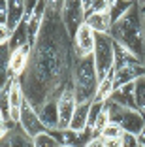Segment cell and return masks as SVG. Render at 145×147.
<instances>
[{
  "label": "cell",
  "mask_w": 145,
  "mask_h": 147,
  "mask_svg": "<svg viewBox=\"0 0 145 147\" xmlns=\"http://www.w3.org/2000/svg\"><path fill=\"white\" fill-rule=\"evenodd\" d=\"M64 2H45V19L38 42L32 47L30 66L21 78L25 98L36 111L43 108L47 100L57 98L64 89L72 85L74 49L72 38L62 25L60 13Z\"/></svg>",
  "instance_id": "6da1fadb"
},
{
  "label": "cell",
  "mask_w": 145,
  "mask_h": 147,
  "mask_svg": "<svg viewBox=\"0 0 145 147\" xmlns=\"http://www.w3.org/2000/svg\"><path fill=\"white\" fill-rule=\"evenodd\" d=\"M109 36L117 43L124 45L134 55H138L140 59L145 61V26H143V17L140 13V8H138V2L119 23L111 26Z\"/></svg>",
  "instance_id": "7a4b0ae2"
},
{
  "label": "cell",
  "mask_w": 145,
  "mask_h": 147,
  "mask_svg": "<svg viewBox=\"0 0 145 147\" xmlns=\"http://www.w3.org/2000/svg\"><path fill=\"white\" fill-rule=\"evenodd\" d=\"M98 74L94 68L92 55L85 59H76L72 70V87L77 104H89L94 100L96 89H98Z\"/></svg>",
  "instance_id": "3957f363"
},
{
  "label": "cell",
  "mask_w": 145,
  "mask_h": 147,
  "mask_svg": "<svg viewBox=\"0 0 145 147\" xmlns=\"http://www.w3.org/2000/svg\"><path fill=\"white\" fill-rule=\"evenodd\" d=\"M106 109L109 113V121L117 123L121 128L124 130V134H132V136H140L141 130L145 126V115L138 109H124L119 104H115L113 100L106 102Z\"/></svg>",
  "instance_id": "277c9868"
},
{
  "label": "cell",
  "mask_w": 145,
  "mask_h": 147,
  "mask_svg": "<svg viewBox=\"0 0 145 147\" xmlns=\"http://www.w3.org/2000/svg\"><path fill=\"white\" fill-rule=\"evenodd\" d=\"M92 61L98 74V81H102L113 72V38L109 34H96Z\"/></svg>",
  "instance_id": "5b68a950"
},
{
  "label": "cell",
  "mask_w": 145,
  "mask_h": 147,
  "mask_svg": "<svg viewBox=\"0 0 145 147\" xmlns=\"http://www.w3.org/2000/svg\"><path fill=\"white\" fill-rule=\"evenodd\" d=\"M85 11H83V4L81 0H68L64 2L62 13H60V19H62V25L68 32V36L74 40L76 32L81 28V25H85Z\"/></svg>",
  "instance_id": "8992f818"
},
{
  "label": "cell",
  "mask_w": 145,
  "mask_h": 147,
  "mask_svg": "<svg viewBox=\"0 0 145 147\" xmlns=\"http://www.w3.org/2000/svg\"><path fill=\"white\" fill-rule=\"evenodd\" d=\"M57 106H59V132L70 130V123H72L74 111L77 108V100H76V94H74L72 85H68L64 89V92L57 100Z\"/></svg>",
  "instance_id": "52a82bcc"
},
{
  "label": "cell",
  "mask_w": 145,
  "mask_h": 147,
  "mask_svg": "<svg viewBox=\"0 0 145 147\" xmlns=\"http://www.w3.org/2000/svg\"><path fill=\"white\" fill-rule=\"evenodd\" d=\"M19 128L25 132L28 138L34 140L36 136H40L42 132H47V128L43 126L42 119H40L38 111H36L28 102H25L21 108V117H19Z\"/></svg>",
  "instance_id": "ba28073f"
},
{
  "label": "cell",
  "mask_w": 145,
  "mask_h": 147,
  "mask_svg": "<svg viewBox=\"0 0 145 147\" xmlns=\"http://www.w3.org/2000/svg\"><path fill=\"white\" fill-rule=\"evenodd\" d=\"M94 43H96V34L90 30L87 25H81V28L76 32L72 40V49L76 59H85L90 57L94 51Z\"/></svg>",
  "instance_id": "9c48e42d"
},
{
  "label": "cell",
  "mask_w": 145,
  "mask_h": 147,
  "mask_svg": "<svg viewBox=\"0 0 145 147\" xmlns=\"http://www.w3.org/2000/svg\"><path fill=\"white\" fill-rule=\"evenodd\" d=\"M30 59H32V45H23L17 51L11 53V59H9V74H11V79H21L23 78V74L30 66Z\"/></svg>",
  "instance_id": "30bf717a"
},
{
  "label": "cell",
  "mask_w": 145,
  "mask_h": 147,
  "mask_svg": "<svg viewBox=\"0 0 145 147\" xmlns=\"http://www.w3.org/2000/svg\"><path fill=\"white\" fill-rule=\"evenodd\" d=\"M8 94H9V121L19 125V117H21V108L26 102L25 91H23L21 79H11L8 85Z\"/></svg>",
  "instance_id": "8fae6325"
},
{
  "label": "cell",
  "mask_w": 145,
  "mask_h": 147,
  "mask_svg": "<svg viewBox=\"0 0 145 147\" xmlns=\"http://www.w3.org/2000/svg\"><path fill=\"white\" fill-rule=\"evenodd\" d=\"M55 138L59 140L60 145L66 147H87L90 142H92V130L87 128L85 132H74V130H62V132H53Z\"/></svg>",
  "instance_id": "7c38bea8"
},
{
  "label": "cell",
  "mask_w": 145,
  "mask_h": 147,
  "mask_svg": "<svg viewBox=\"0 0 145 147\" xmlns=\"http://www.w3.org/2000/svg\"><path fill=\"white\" fill-rule=\"evenodd\" d=\"M140 78H145L143 64H134V66H126V68H121V70H113V87L119 89V87H124L128 83L138 81Z\"/></svg>",
  "instance_id": "4fadbf2b"
},
{
  "label": "cell",
  "mask_w": 145,
  "mask_h": 147,
  "mask_svg": "<svg viewBox=\"0 0 145 147\" xmlns=\"http://www.w3.org/2000/svg\"><path fill=\"white\" fill-rule=\"evenodd\" d=\"M134 64H143V59H140L130 49H126L124 45H121L113 40V70H121Z\"/></svg>",
  "instance_id": "5bb4252c"
},
{
  "label": "cell",
  "mask_w": 145,
  "mask_h": 147,
  "mask_svg": "<svg viewBox=\"0 0 145 147\" xmlns=\"http://www.w3.org/2000/svg\"><path fill=\"white\" fill-rule=\"evenodd\" d=\"M40 119H42L43 126H45L49 132H57L59 130V106H57V98L47 100L43 108L38 111Z\"/></svg>",
  "instance_id": "9a60e30c"
},
{
  "label": "cell",
  "mask_w": 145,
  "mask_h": 147,
  "mask_svg": "<svg viewBox=\"0 0 145 147\" xmlns=\"http://www.w3.org/2000/svg\"><path fill=\"white\" fill-rule=\"evenodd\" d=\"M25 4H26V0H8V21H6V28L9 32H13L23 23Z\"/></svg>",
  "instance_id": "2e32d148"
},
{
  "label": "cell",
  "mask_w": 145,
  "mask_h": 147,
  "mask_svg": "<svg viewBox=\"0 0 145 147\" xmlns=\"http://www.w3.org/2000/svg\"><path fill=\"white\" fill-rule=\"evenodd\" d=\"M85 25L94 34H109L111 32V19L109 13H89L85 17Z\"/></svg>",
  "instance_id": "e0dca14e"
},
{
  "label": "cell",
  "mask_w": 145,
  "mask_h": 147,
  "mask_svg": "<svg viewBox=\"0 0 145 147\" xmlns=\"http://www.w3.org/2000/svg\"><path fill=\"white\" fill-rule=\"evenodd\" d=\"M111 100H113L115 104H119L121 108H124V109H138L136 98H134V83H128V85H124V87L115 89Z\"/></svg>",
  "instance_id": "ac0fdd59"
},
{
  "label": "cell",
  "mask_w": 145,
  "mask_h": 147,
  "mask_svg": "<svg viewBox=\"0 0 145 147\" xmlns=\"http://www.w3.org/2000/svg\"><path fill=\"white\" fill-rule=\"evenodd\" d=\"M0 147H34V143H32V138H28L17 126L8 132V136L0 142Z\"/></svg>",
  "instance_id": "d6986e66"
},
{
  "label": "cell",
  "mask_w": 145,
  "mask_h": 147,
  "mask_svg": "<svg viewBox=\"0 0 145 147\" xmlns=\"http://www.w3.org/2000/svg\"><path fill=\"white\" fill-rule=\"evenodd\" d=\"M89 109H90V102L89 104H77L74 117H72V123H70V130L85 132L89 128Z\"/></svg>",
  "instance_id": "ffe728a7"
},
{
  "label": "cell",
  "mask_w": 145,
  "mask_h": 147,
  "mask_svg": "<svg viewBox=\"0 0 145 147\" xmlns=\"http://www.w3.org/2000/svg\"><path fill=\"white\" fill-rule=\"evenodd\" d=\"M113 91H115V87H113V72H111L107 78H104L102 81L98 83V89H96V94H94V100H92V102L106 104L107 100H111Z\"/></svg>",
  "instance_id": "44dd1931"
},
{
  "label": "cell",
  "mask_w": 145,
  "mask_h": 147,
  "mask_svg": "<svg viewBox=\"0 0 145 147\" xmlns=\"http://www.w3.org/2000/svg\"><path fill=\"white\" fill-rule=\"evenodd\" d=\"M136 2H130V0H113V6L109 9V19H111V25L119 23L121 19L126 15L130 9L134 8Z\"/></svg>",
  "instance_id": "7402d4cb"
},
{
  "label": "cell",
  "mask_w": 145,
  "mask_h": 147,
  "mask_svg": "<svg viewBox=\"0 0 145 147\" xmlns=\"http://www.w3.org/2000/svg\"><path fill=\"white\" fill-rule=\"evenodd\" d=\"M8 45H9V51L11 53L17 51L19 47H23V45H30L28 43V34H26V23H21V25L11 32Z\"/></svg>",
  "instance_id": "603a6c76"
},
{
  "label": "cell",
  "mask_w": 145,
  "mask_h": 147,
  "mask_svg": "<svg viewBox=\"0 0 145 147\" xmlns=\"http://www.w3.org/2000/svg\"><path fill=\"white\" fill-rule=\"evenodd\" d=\"M134 98H136L138 111L145 115V78H140L138 81H134Z\"/></svg>",
  "instance_id": "cb8c5ba5"
},
{
  "label": "cell",
  "mask_w": 145,
  "mask_h": 147,
  "mask_svg": "<svg viewBox=\"0 0 145 147\" xmlns=\"http://www.w3.org/2000/svg\"><path fill=\"white\" fill-rule=\"evenodd\" d=\"M32 143H34V147H60L59 140L55 138V134L53 132H42L40 136H36L34 140H32Z\"/></svg>",
  "instance_id": "d4e9b609"
},
{
  "label": "cell",
  "mask_w": 145,
  "mask_h": 147,
  "mask_svg": "<svg viewBox=\"0 0 145 147\" xmlns=\"http://www.w3.org/2000/svg\"><path fill=\"white\" fill-rule=\"evenodd\" d=\"M109 113H107V109L104 108V111L100 113L98 117H96V121L92 123V126H90V130H92V138L96 140V138H100V134H102V130L106 128L107 125H109Z\"/></svg>",
  "instance_id": "484cf974"
},
{
  "label": "cell",
  "mask_w": 145,
  "mask_h": 147,
  "mask_svg": "<svg viewBox=\"0 0 145 147\" xmlns=\"http://www.w3.org/2000/svg\"><path fill=\"white\" fill-rule=\"evenodd\" d=\"M123 136H124V130L121 128L117 123H109V125L102 130L100 138L102 140H123Z\"/></svg>",
  "instance_id": "4316f807"
},
{
  "label": "cell",
  "mask_w": 145,
  "mask_h": 147,
  "mask_svg": "<svg viewBox=\"0 0 145 147\" xmlns=\"http://www.w3.org/2000/svg\"><path fill=\"white\" fill-rule=\"evenodd\" d=\"M0 111L4 115V121H9V94H8V85L0 89Z\"/></svg>",
  "instance_id": "83f0119b"
},
{
  "label": "cell",
  "mask_w": 145,
  "mask_h": 147,
  "mask_svg": "<svg viewBox=\"0 0 145 147\" xmlns=\"http://www.w3.org/2000/svg\"><path fill=\"white\" fill-rule=\"evenodd\" d=\"M113 0H92L90 6V13H109Z\"/></svg>",
  "instance_id": "f1b7e54d"
},
{
  "label": "cell",
  "mask_w": 145,
  "mask_h": 147,
  "mask_svg": "<svg viewBox=\"0 0 145 147\" xmlns=\"http://www.w3.org/2000/svg\"><path fill=\"white\" fill-rule=\"evenodd\" d=\"M123 147H140V142H138L136 136L124 134V136H123Z\"/></svg>",
  "instance_id": "f546056e"
},
{
  "label": "cell",
  "mask_w": 145,
  "mask_h": 147,
  "mask_svg": "<svg viewBox=\"0 0 145 147\" xmlns=\"http://www.w3.org/2000/svg\"><path fill=\"white\" fill-rule=\"evenodd\" d=\"M8 21V0H0V25Z\"/></svg>",
  "instance_id": "4dcf8cb0"
},
{
  "label": "cell",
  "mask_w": 145,
  "mask_h": 147,
  "mask_svg": "<svg viewBox=\"0 0 145 147\" xmlns=\"http://www.w3.org/2000/svg\"><path fill=\"white\" fill-rule=\"evenodd\" d=\"M9 36H11V32L6 28V25H0V45H2V43H8Z\"/></svg>",
  "instance_id": "1f68e13d"
},
{
  "label": "cell",
  "mask_w": 145,
  "mask_h": 147,
  "mask_svg": "<svg viewBox=\"0 0 145 147\" xmlns=\"http://www.w3.org/2000/svg\"><path fill=\"white\" fill-rule=\"evenodd\" d=\"M104 147H123V140H102Z\"/></svg>",
  "instance_id": "d6a6232c"
},
{
  "label": "cell",
  "mask_w": 145,
  "mask_h": 147,
  "mask_svg": "<svg viewBox=\"0 0 145 147\" xmlns=\"http://www.w3.org/2000/svg\"><path fill=\"white\" fill-rule=\"evenodd\" d=\"M8 132H9V128H8V123H0V142H2V140L6 138V136H8Z\"/></svg>",
  "instance_id": "836d02e7"
},
{
  "label": "cell",
  "mask_w": 145,
  "mask_h": 147,
  "mask_svg": "<svg viewBox=\"0 0 145 147\" xmlns=\"http://www.w3.org/2000/svg\"><path fill=\"white\" fill-rule=\"evenodd\" d=\"M87 147H104V145H102V138H96V140H92V142H90Z\"/></svg>",
  "instance_id": "e575fe53"
},
{
  "label": "cell",
  "mask_w": 145,
  "mask_h": 147,
  "mask_svg": "<svg viewBox=\"0 0 145 147\" xmlns=\"http://www.w3.org/2000/svg\"><path fill=\"white\" fill-rule=\"evenodd\" d=\"M138 142H140V145L145 147V126H143V130H141V134L138 136Z\"/></svg>",
  "instance_id": "d590c367"
},
{
  "label": "cell",
  "mask_w": 145,
  "mask_h": 147,
  "mask_svg": "<svg viewBox=\"0 0 145 147\" xmlns=\"http://www.w3.org/2000/svg\"><path fill=\"white\" fill-rule=\"evenodd\" d=\"M0 123H4V115H2V111H0Z\"/></svg>",
  "instance_id": "8d00e7d4"
},
{
  "label": "cell",
  "mask_w": 145,
  "mask_h": 147,
  "mask_svg": "<svg viewBox=\"0 0 145 147\" xmlns=\"http://www.w3.org/2000/svg\"><path fill=\"white\" fill-rule=\"evenodd\" d=\"M141 17H143V26H145V15H141Z\"/></svg>",
  "instance_id": "74e56055"
},
{
  "label": "cell",
  "mask_w": 145,
  "mask_h": 147,
  "mask_svg": "<svg viewBox=\"0 0 145 147\" xmlns=\"http://www.w3.org/2000/svg\"><path fill=\"white\" fill-rule=\"evenodd\" d=\"M60 147H66V145H60Z\"/></svg>",
  "instance_id": "f35d334b"
},
{
  "label": "cell",
  "mask_w": 145,
  "mask_h": 147,
  "mask_svg": "<svg viewBox=\"0 0 145 147\" xmlns=\"http://www.w3.org/2000/svg\"><path fill=\"white\" fill-rule=\"evenodd\" d=\"M143 66H145V61H143Z\"/></svg>",
  "instance_id": "ab89813d"
},
{
  "label": "cell",
  "mask_w": 145,
  "mask_h": 147,
  "mask_svg": "<svg viewBox=\"0 0 145 147\" xmlns=\"http://www.w3.org/2000/svg\"><path fill=\"white\" fill-rule=\"evenodd\" d=\"M140 147H143V145H140Z\"/></svg>",
  "instance_id": "60d3db41"
}]
</instances>
